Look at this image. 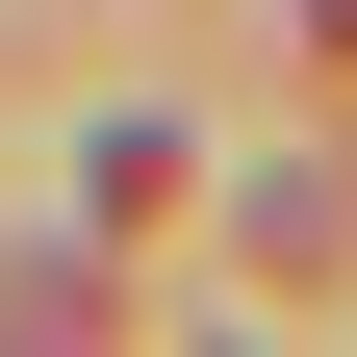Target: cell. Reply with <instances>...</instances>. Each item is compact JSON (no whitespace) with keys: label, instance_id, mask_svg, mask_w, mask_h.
Masks as SVG:
<instances>
[{"label":"cell","instance_id":"1","mask_svg":"<svg viewBox=\"0 0 357 357\" xmlns=\"http://www.w3.org/2000/svg\"><path fill=\"white\" fill-rule=\"evenodd\" d=\"M306 52H357V0H306Z\"/></svg>","mask_w":357,"mask_h":357}]
</instances>
